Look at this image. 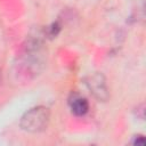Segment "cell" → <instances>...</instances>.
I'll list each match as a JSON object with an SVG mask.
<instances>
[{
  "label": "cell",
  "mask_w": 146,
  "mask_h": 146,
  "mask_svg": "<svg viewBox=\"0 0 146 146\" xmlns=\"http://www.w3.org/2000/svg\"><path fill=\"white\" fill-rule=\"evenodd\" d=\"M49 121V111L47 107L38 106L27 111L21 120V127L30 132L42 131Z\"/></svg>",
  "instance_id": "1"
},
{
  "label": "cell",
  "mask_w": 146,
  "mask_h": 146,
  "mask_svg": "<svg viewBox=\"0 0 146 146\" xmlns=\"http://www.w3.org/2000/svg\"><path fill=\"white\" fill-rule=\"evenodd\" d=\"M89 89L95 94L96 97L100 98V99H105L107 97V92H106V87H105V82L103 80V76L99 74H96L94 76H90L89 81L87 82Z\"/></svg>",
  "instance_id": "2"
},
{
  "label": "cell",
  "mask_w": 146,
  "mask_h": 146,
  "mask_svg": "<svg viewBox=\"0 0 146 146\" xmlns=\"http://www.w3.org/2000/svg\"><path fill=\"white\" fill-rule=\"evenodd\" d=\"M89 105L86 98L82 97H74L71 100V110L75 115H84L88 112Z\"/></svg>",
  "instance_id": "3"
}]
</instances>
